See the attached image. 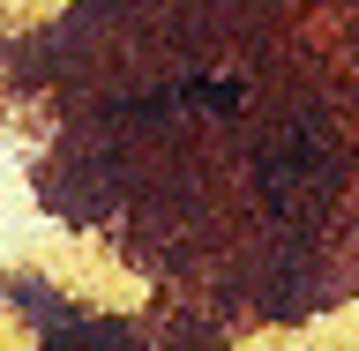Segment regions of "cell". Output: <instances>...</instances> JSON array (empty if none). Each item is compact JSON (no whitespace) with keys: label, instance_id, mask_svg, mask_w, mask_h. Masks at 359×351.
<instances>
[{"label":"cell","instance_id":"6da1fadb","mask_svg":"<svg viewBox=\"0 0 359 351\" xmlns=\"http://www.w3.org/2000/svg\"><path fill=\"white\" fill-rule=\"evenodd\" d=\"M187 97H195V105H210V112H232V105H240V83H195Z\"/></svg>","mask_w":359,"mask_h":351}]
</instances>
